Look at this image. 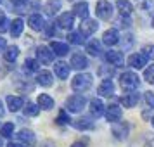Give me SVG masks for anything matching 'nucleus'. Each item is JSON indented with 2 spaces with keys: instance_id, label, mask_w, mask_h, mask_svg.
Returning <instances> with one entry per match:
<instances>
[{
  "instance_id": "2eb2a0df",
  "label": "nucleus",
  "mask_w": 154,
  "mask_h": 147,
  "mask_svg": "<svg viewBox=\"0 0 154 147\" xmlns=\"http://www.w3.org/2000/svg\"><path fill=\"white\" fill-rule=\"evenodd\" d=\"M7 107L9 111H19V109H23L24 107V100H23V97H19V95H9L7 97Z\"/></svg>"
},
{
  "instance_id": "dca6fc26",
  "label": "nucleus",
  "mask_w": 154,
  "mask_h": 147,
  "mask_svg": "<svg viewBox=\"0 0 154 147\" xmlns=\"http://www.w3.org/2000/svg\"><path fill=\"white\" fill-rule=\"evenodd\" d=\"M87 66H88V61H87V57H85L83 54L76 52V54L71 56V68H75V69H83Z\"/></svg>"
},
{
  "instance_id": "a211bd4d",
  "label": "nucleus",
  "mask_w": 154,
  "mask_h": 147,
  "mask_svg": "<svg viewBox=\"0 0 154 147\" xmlns=\"http://www.w3.org/2000/svg\"><path fill=\"white\" fill-rule=\"evenodd\" d=\"M54 73H56V76L59 80H66V78L69 76V66L63 61H59V63L54 64Z\"/></svg>"
},
{
  "instance_id": "423d86ee",
  "label": "nucleus",
  "mask_w": 154,
  "mask_h": 147,
  "mask_svg": "<svg viewBox=\"0 0 154 147\" xmlns=\"http://www.w3.org/2000/svg\"><path fill=\"white\" fill-rule=\"evenodd\" d=\"M121 107L116 104H111V106H107V109L104 111V116L107 121H111V123H118L119 119H121Z\"/></svg>"
},
{
  "instance_id": "0eeeda50",
  "label": "nucleus",
  "mask_w": 154,
  "mask_h": 147,
  "mask_svg": "<svg viewBox=\"0 0 154 147\" xmlns=\"http://www.w3.org/2000/svg\"><path fill=\"white\" fill-rule=\"evenodd\" d=\"M112 135L116 137L118 140H123L126 139V135H128V130H130V126H128V123H125V121H118V123H112Z\"/></svg>"
},
{
  "instance_id": "aec40b11",
  "label": "nucleus",
  "mask_w": 154,
  "mask_h": 147,
  "mask_svg": "<svg viewBox=\"0 0 154 147\" xmlns=\"http://www.w3.org/2000/svg\"><path fill=\"white\" fill-rule=\"evenodd\" d=\"M104 104H102V100L100 99H92L90 100V112L92 116H95V118H100L102 114H104Z\"/></svg>"
},
{
  "instance_id": "c03bdc74",
  "label": "nucleus",
  "mask_w": 154,
  "mask_h": 147,
  "mask_svg": "<svg viewBox=\"0 0 154 147\" xmlns=\"http://www.w3.org/2000/svg\"><path fill=\"white\" fill-rule=\"evenodd\" d=\"M71 147H85V144H82V142H75Z\"/></svg>"
},
{
  "instance_id": "7ed1b4c3",
  "label": "nucleus",
  "mask_w": 154,
  "mask_h": 147,
  "mask_svg": "<svg viewBox=\"0 0 154 147\" xmlns=\"http://www.w3.org/2000/svg\"><path fill=\"white\" fill-rule=\"evenodd\" d=\"M85 104H87V99L83 95H78V93L66 99V109L69 112H80L85 107Z\"/></svg>"
},
{
  "instance_id": "f8f14e48",
  "label": "nucleus",
  "mask_w": 154,
  "mask_h": 147,
  "mask_svg": "<svg viewBox=\"0 0 154 147\" xmlns=\"http://www.w3.org/2000/svg\"><path fill=\"white\" fill-rule=\"evenodd\" d=\"M119 42V35H118V29H107V31H104V35H102V43H106V45H109V47H112V45H116V43Z\"/></svg>"
},
{
  "instance_id": "b1692460",
  "label": "nucleus",
  "mask_w": 154,
  "mask_h": 147,
  "mask_svg": "<svg viewBox=\"0 0 154 147\" xmlns=\"http://www.w3.org/2000/svg\"><path fill=\"white\" fill-rule=\"evenodd\" d=\"M38 107H42L45 111H50L54 107V99L50 97V95H47V93H42L38 97Z\"/></svg>"
},
{
  "instance_id": "f3484780",
  "label": "nucleus",
  "mask_w": 154,
  "mask_h": 147,
  "mask_svg": "<svg viewBox=\"0 0 154 147\" xmlns=\"http://www.w3.org/2000/svg\"><path fill=\"white\" fill-rule=\"evenodd\" d=\"M99 28V23L94 21V19H85L82 23V35L83 36H90L92 33H95Z\"/></svg>"
},
{
  "instance_id": "58836bf2",
  "label": "nucleus",
  "mask_w": 154,
  "mask_h": 147,
  "mask_svg": "<svg viewBox=\"0 0 154 147\" xmlns=\"http://www.w3.org/2000/svg\"><path fill=\"white\" fill-rule=\"evenodd\" d=\"M130 24H132V21L126 17V16H121L118 19V26L119 28H130Z\"/></svg>"
},
{
  "instance_id": "09e8293b",
  "label": "nucleus",
  "mask_w": 154,
  "mask_h": 147,
  "mask_svg": "<svg viewBox=\"0 0 154 147\" xmlns=\"http://www.w3.org/2000/svg\"><path fill=\"white\" fill-rule=\"evenodd\" d=\"M152 26H154V19H152Z\"/></svg>"
},
{
  "instance_id": "9d476101",
  "label": "nucleus",
  "mask_w": 154,
  "mask_h": 147,
  "mask_svg": "<svg viewBox=\"0 0 154 147\" xmlns=\"http://www.w3.org/2000/svg\"><path fill=\"white\" fill-rule=\"evenodd\" d=\"M57 24L64 29H71L73 24H75V16H73V12H63V14L57 17Z\"/></svg>"
},
{
  "instance_id": "9b49d317",
  "label": "nucleus",
  "mask_w": 154,
  "mask_h": 147,
  "mask_svg": "<svg viewBox=\"0 0 154 147\" xmlns=\"http://www.w3.org/2000/svg\"><path fill=\"white\" fill-rule=\"evenodd\" d=\"M106 61L109 64H112V66H123L125 57L118 50H109V52H106Z\"/></svg>"
},
{
  "instance_id": "c756f323",
  "label": "nucleus",
  "mask_w": 154,
  "mask_h": 147,
  "mask_svg": "<svg viewBox=\"0 0 154 147\" xmlns=\"http://www.w3.org/2000/svg\"><path fill=\"white\" fill-rule=\"evenodd\" d=\"M61 9V0H50L49 4H45V12L49 16H54Z\"/></svg>"
},
{
  "instance_id": "a18cd8bd",
  "label": "nucleus",
  "mask_w": 154,
  "mask_h": 147,
  "mask_svg": "<svg viewBox=\"0 0 154 147\" xmlns=\"http://www.w3.org/2000/svg\"><path fill=\"white\" fill-rule=\"evenodd\" d=\"M4 116V109H2V102H0V118Z\"/></svg>"
},
{
  "instance_id": "393cba45",
  "label": "nucleus",
  "mask_w": 154,
  "mask_h": 147,
  "mask_svg": "<svg viewBox=\"0 0 154 147\" xmlns=\"http://www.w3.org/2000/svg\"><path fill=\"white\" fill-rule=\"evenodd\" d=\"M116 9L119 11V14L121 16H130L132 14V11H133L132 4H130L128 0H118V2H116Z\"/></svg>"
},
{
  "instance_id": "a19ab883",
  "label": "nucleus",
  "mask_w": 154,
  "mask_h": 147,
  "mask_svg": "<svg viewBox=\"0 0 154 147\" xmlns=\"http://www.w3.org/2000/svg\"><path fill=\"white\" fill-rule=\"evenodd\" d=\"M7 49V43H5V38H2V36H0V52H2V50H5Z\"/></svg>"
},
{
  "instance_id": "4be33fe9",
  "label": "nucleus",
  "mask_w": 154,
  "mask_h": 147,
  "mask_svg": "<svg viewBox=\"0 0 154 147\" xmlns=\"http://www.w3.org/2000/svg\"><path fill=\"white\" fill-rule=\"evenodd\" d=\"M50 50L54 52V56L63 57V56H66V54L69 52V47H68L66 43H61V42H52L50 43Z\"/></svg>"
},
{
  "instance_id": "7c9ffc66",
  "label": "nucleus",
  "mask_w": 154,
  "mask_h": 147,
  "mask_svg": "<svg viewBox=\"0 0 154 147\" xmlns=\"http://www.w3.org/2000/svg\"><path fill=\"white\" fill-rule=\"evenodd\" d=\"M40 112V107L33 102H28V104H24V114L26 116H36Z\"/></svg>"
},
{
  "instance_id": "39448f33",
  "label": "nucleus",
  "mask_w": 154,
  "mask_h": 147,
  "mask_svg": "<svg viewBox=\"0 0 154 147\" xmlns=\"http://www.w3.org/2000/svg\"><path fill=\"white\" fill-rule=\"evenodd\" d=\"M36 61L42 63V64H50L54 61V52H52L49 47L40 45V47L36 49Z\"/></svg>"
},
{
  "instance_id": "f03ea898",
  "label": "nucleus",
  "mask_w": 154,
  "mask_h": 147,
  "mask_svg": "<svg viewBox=\"0 0 154 147\" xmlns=\"http://www.w3.org/2000/svg\"><path fill=\"white\" fill-rule=\"evenodd\" d=\"M119 85H121L123 90L132 92L140 85V78L137 76L133 71H126V73H123V75L119 76Z\"/></svg>"
},
{
  "instance_id": "f704fd0d",
  "label": "nucleus",
  "mask_w": 154,
  "mask_h": 147,
  "mask_svg": "<svg viewBox=\"0 0 154 147\" xmlns=\"http://www.w3.org/2000/svg\"><path fill=\"white\" fill-rule=\"evenodd\" d=\"M24 69L29 71V73L38 71V61H35V59H26L24 61Z\"/></svg>"
},
{
  "instance_id": "8fccbe9b",
  "label": "nucleus",
  "mask_w": 154,
  "mask_h": 147,
  "mask_svg": "<svg viewBox=\"0 0 154 147\" xmlns=\"http://www.w3.org/2000/svg\"><path fill=\"white\" fill-rule=\"evenodd\" d=\"M0 2H2V0H0Z\"/></svg>"
},
{
  "instance_id": "79ce46f5",
  "label": "nucleus",
  "mask_w": 154,
  "mask_h": 147,
  "mask_svg": "<svg viewBox=\"0 0 154 147\" xmlns=\"http://www.w3.org/2000/svg\"><path fill=\"white\" fill-rule=\"evenodd\" d=\"M11 2H12V4H16V5H24L28 0H11Z\"/></svg>"
},
{
  "instance_id": "c85d7f7f",
  "label": "nucleus",
  "mask_w": 154,
  "mask_h": 147,
  "mask_svg": "<svg viewBox=\"0 0 154 147\" xmlns=\"http://www.w3.org/2000/svg\"><path fill=\"white\" fill-rule=\"evenodd\" d=\"M87 52L90 54V56H99L100 54V43H99V40H90V42L87 43Z\"/></svg>"
},
{
  "instance_id": "473e14b6",
  "label": "nucleus",
  "mask_w": 154,
  "mask_h": 147,
  "mask_svg": "<svg viewBox=\"0 0 154 147\" xmlns=\"http://www.w3.org/2000/svg\"><path fill=\"white\" fill-rule=\"evenodd\" d=\"M12 132H14V123H11V121L0 126V135H2V137H11Z\"/></svg>"
},
{
  "instance_id": "412c9836",
  "label": "nucleus",
  "mask_w": 154,
  "mask_h": 147,
  "mask_svg": "<svg viewBox=\"0 0 154 147\" xmlns=\"http://www.w3.org/2000/svg\"><path fill=\"white\" fill-rule=\"evenodd\" d=\"M28 24L31 29H35V31H40V29H43V26H45V23H43V17L40 14H31L28 17Z\"/></svg>"
},
{
  "instance_id": "6e6552de",
  "label": "nucleus",
  "mask_w": 154,
  "mask_h": 147,
  "mask_svg": "<svg viewBox=\"0 0 154 147\" xmlns=\"http://www.w3.org/2000/svg\"><path fill=\"white\" fill-rule=\"evenodd\" d=\"M147 59L142 52H139V54H132V56L128 57V64L132 66V68H135V69H142V68H146L147 64Z\"/></svg>"
},
{
  "instance_id": "20e7f679",
  "label": "nucleus",
  "mask_w": 154,
  "mask_h": 147,
  "mask_svg": "<svg viewBox=\"0 0 154 147\" xmlns=\"http://www.w3.org/2000/svg\"><path fill=\"white\" fill-rule=\"evenodd\" d=\"M95 14H97L99 19H104V21L111 19V16H112V5L107 2V0H99L97 5H95Z\"/></svg>"
},
{
  "instance_id": "6ab92c4d",
  "label": "nucleus",
  "mask_w": 154,
  "mask_h": 147,
  "mask_svg": "<svg viewBox=\"0 0 154 147\" xmlns=\"http://www.w3.org/2000/svg\"><path fill=\"white\" fill-rule=\"evenodd\" d=\"M17 140L23 142V144H26V145H33L35 144V133L31 130H28V128H24V130H21L17 133Z\"/></svg>"
},
{
  "instance_id": "ddd939ff",
  "label": "nucleus",
  "mask_w": 154,
  "mask_h": 147,
  "mask_svg": "<svg viewBox=\"0 0 154 147\" xmlns=\"http://www.w3.org/2000/svg\"><path fill=\"white\" fill-rule=\"evenodd\" d=\"M73 16H78L80 19H87L88 17V4L87 2H76L75 5H73Z\"/></svg>"
},
{
  "instance_id": "72a5a7b5",
  "label": "nucleus",
  "mask_w": 154,
  "mask_h": 147,
  "mask_svg": "<svg viewBox=\"0 0 154 147\" xmlns=\"http://www.w3.org/2000/svg\"><path fill=\"white\" fill-rule=\"evenodd\" d=\"M56 121L59 123V125H68V123H71V118L68 116V112L64 111V109H61V111H59V114H57Z\"/></svg>"
},
{
  "instance_id": "5701e85b",
  "label": "nucleus",
  "mask_w": 154,
  "mask_h": 147,
  "mask_svg": "<svg viewBox=\"0 0 154 147\" xmlns=\"http://www.w3.org/2000/svg\"><path fill=\"white\" fill-rule=\"evenodd\" d=\"M23 28H24V23H23V19H14V21L11 23V28H9V31H11V35L14 36V38H17V36H21L23 33Z\"/></svg>"
},
{
  "instance_id": "de8ad7c7",
  "label": "nucleus",
  "mask_w": 154,
  "mask_h": 147,
  "mask_svg": "<svg viewBox=\"0 0 154 147\" xmlns=\"http://www.w3.org/2000/svg\"><path fill=\"white\" fill-rule=\"evenodd\" d=\"M151 123H152V126H154V118H152V121H151Z\"/></svg>"
},
{
  "instance_id": "c9c22d12",
  "label": "nucleus",
  "mask_w": 154,
  "mask_h": 147,
  "mask_svg": "<svg viewBox=\"0 0 154 147\" xmlns=\"http://www.w3.org/2000/svg\"><path fill=\"white\" fill-rule=\"evenodd\" d=\"M144 80H146L147 83H154V66H149L144 71Z\"/></svg>"
},
{
  "instance_id": "bb28decb",
  "label": "nucleus",
  "mask_w": 154,
  "mask_h": 147,
  "mask_svg": "<svg viewBox=\"0 0 154 147\" xmlns=\"http://www.w3.org/2000/svg\"><path fill=\"white\" fill-rule=\"evenodd\" d=\"M17 56H19V49H17L16 45L7 47V49H5V52H4V59H5L7 63H14L16 59H17Z\"/></svg>"
},
{
  "instance_id": "2f4dec72",
  "label": "nucleus",
  "mask_w": 154,
  "mask_h": 147,
  "mask_svg": "<svg viewBox=\"0 0 154 147\" xmlns=\"http://www.w3.org/2000/svg\"><path fill=\"white\" fill-rule=\"evenodd\" d=\"M68 42L73 43V45H82V43H85V38L82 33H69L68 35Z\"/></svg>"
},
{
  "instance_id": "1a4fd4ad",
  "label": "nucleus",
  "mask_w": 154,
  "mask_h": 147,
  "mask_svg": "<svg viewBox=\"0 0 154 147\" xmlns=\"http://www.w3.org/2000/svg\"><path fill=\"white\" fill-rule=\"evenodd\" d=\"M97 92H99V95H102V97H111L112 93H114V83H112V80H109V78L102 80L100 85H99Z\"/></svg>"
},
{
  "instance_id": "cd10ccee",
  "label": "nucleus",
  "mask_w": 154,
  "mask_h": 147,
  "mask_svg": "<svg viewBox=\"0 0 154 147\" xmlns=\"http://www.w3.org/2000/svg\"><path fill=\"white\" fill-rule=\"evenodd\" d=\"M73 126L78 128V130H92L94 128V123H92L88 118H80L73 121Z\"/></svg>"
},
{
  "instance_id": "e433bc0d",
  "label": "nucleus",
  "mask_w": 154,
  "mask_h": 147,
  "mask_svg": "<svg viewBox=\"0 0 154 147\" xmlns=\"http://www.w3.org/2000/svg\"><path fill=\"white\" fill-rule=\"evenodd\" d=\"M9 29V21L4 14H0V33H5Z\"/></svg>"
},
{
  "instance_id": "4c0bfd02",
  "label": "nucleus",
  "mask_w": 154,
  "mask_h": 147,
  "mask_svg": "<svg viewBox=\"0 0 154 147\" xmlns=\"http://www.w3.org/2000/svg\"><path fill=\"white\" fill-rule=\"evenodd\" d=\"M142 54H144L147 59H154V45H146L144 50H142Z\"/></svg>"
},
{
  "instance_id": "ea45409f",
  "label": "nucleus",
  "mask_w": 154,
  "mask_h": 147,
  "mask_svg": "<svg viewBox=\"0 0 154 147\" xmlns=\"http://www.w3.org/2000/svg\"><path fill=\"white\" fill-rule=\"evenodd\" d=\"M144 97H146L147 106H151V107H154V93H152V92H146V93H144Z\"/></svg>"
},
{
  "instance_id": "49530a36",
  "label": "nucleus",
  "mask_w": 154,
  "mask_h": 147,
  "mask_svg": "<svg viewBox=\"0 0 154 147\" xmlns=\"http://www.w3.org/2000/svg\"><path fill=\"white\" fill-rule=\"evenodd\" d=\"M0 147H4V145H2V139H0Z\"/></svg>"
},
{
  "instance_id": "f257e3e1",
  "label": "nucleus",
  "mask_w": 154,
  "mask_h": 147,
  "mask_svg": "<svg viewBox=\"0 0 154 147\" xmlns=\"http://www.w3.org/2000/svg\"><path fill=\"white\" fill-rule=\"evenodd\" d=\"M92 87V75L88 73H80L71 80V88L75 92H85Z\"/></svg>"
},
{
  "instance_id": "a878e982",
  "label": "nucleus",
  "mask_w": 154,
  "mask_h": 147,
  "mask_svg": "<svg viewBox=\"0 0 154 147\" xmlns=\"http://www.w3.org/2000/svg\"><path fill=\"white\" fill-rule=\"evenodd\" d=\"M119 100H121V104L125 106V107H133V106L139 102V93H133V92L132 93H126Z\"/></svg>"
},
{
  "instance_id": "4468645a",
  "label": "nucleus",
  "mask_w": 154,
  "mask_h": 147,
  "mask_svg": "<svg viewBox=\"0 0 154 147\" xmlns=\"http://www.w3.org/2000/svg\"><path fill=\"white\" fill-rule=\"evenodd\" d=\"M36 83L42 85V87H52V83H54L52 73H50V71H47V69L38 71V75H36Z\"/></svg>"
},
{
  "instance_id": "37998d69",
  "label": "nucleus",
  "mask_w": 154,
  "mask_h": 147,
  "mask_svg": "<svg viewBox=\"0 0 154 147\" xmlns=\"http://www.w3.org/2000/svg\"><path fill=\"white\" fill-rule=\"evenodd\" d=\"M7 147H24V145H21V144H16V142H9Z\"/></svg>"
}]
</instances>
